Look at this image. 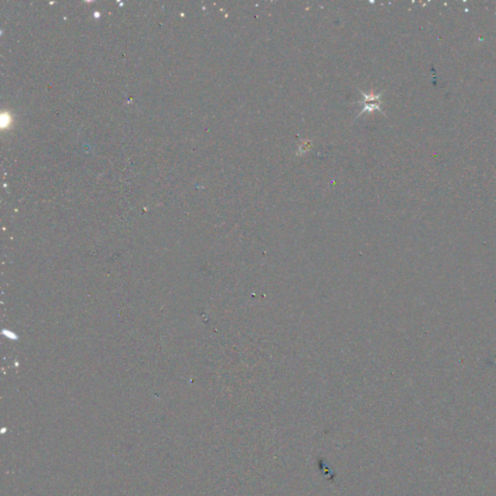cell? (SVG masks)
<instances>
[{
  "mask_svg": "<svg viewBox=\"0 0 496 496\" xmlns=\"http://www.w3.org/2000/svg\"><path fill=\"white\" fill-rule=\"evenodd\" d=\"M364 97V101H363V109L361 110L360 113L358 114V116H360L361 114H362L365 112H368V113H371L372 111H375V110H379L381 111L380 109V104H381V96H382V93H379V94H376L372 91L368 92V93H365L363 91H361Z\"/></svg>",
  "mask_w": 496,
  "mask_h": 496,
  "instance_id": "obj_1",
  "label": "cell"
}]
</instances>
